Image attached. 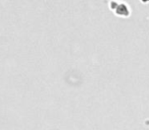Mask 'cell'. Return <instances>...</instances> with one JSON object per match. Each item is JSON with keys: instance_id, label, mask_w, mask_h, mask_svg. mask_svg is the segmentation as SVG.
<instances>
[{"instance_id": "7a4b0ae2", "label": "cell", "mask_w": 149, "mask_h": 130, "mask_svg": "<svg viewBox=\"0 0 149 130\" xmlns=\"http://www.w3.org/2000/svg\"><path fill=\"white\" fill-rule=\"evenodd\" d=\"M142 1H144V2H145V1H149V0H142Z\"/></svg>"}, {"instance_id": "6da1fadb", "label": "cell", "mask_w": 149, "mask_h": 130, "mask_svg": "<svg viewBox=\"0 0 149 130\" xmlns=\"http://www.w3.org/2000/svg\"><path fill=\"white\" fill-rule=\"evenodd\" d=\"M109 7L111 10H114V12L120 17H128L130 11L129 7L125 3H118L116 0H111L109 3Z\"/></svg>"}]
</instances>
